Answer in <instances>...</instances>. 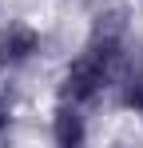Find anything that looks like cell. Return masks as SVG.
<instances>
[{"instance_id":"cell-4","label":"cell","mask_w":143,"mask_h":148,"mask_svg":"<svg viewBox=\"0 0 143 148\" xmlns=\"http://www.w3.org/2000/svg\"><path fill=\"white\" fill-rule=\"evenodd\" d=\"M8 116H12V108H8V100H0V128L8 124Z\"/></svg>"},{"instance_id":"cell-3","label":"cell","mask_w":143,"mask_h":148,"mask_svg":"<svg viewBox=\"0 0 143 148\" xmlns=\"http://www.w3.org/2000/svg\"><path fill=\"white\" fill-rule=\"evenodd\" d=\"M119 100H123V108L143 112V64H127L119 72Z\"/></svg>"},{"instance_id":"cell-1","label":"cell","mask_w":143,"mask_h":148,"mask_svg":"<svg viewBox=\"0 0 143 148\" xmlns=\"http://www.w3.org/2000/svg\"><path fill=\"white\" fill-rule=\"evenodd\" d=\"M40 52V32L32 24H12L0 36V64H24Z\"/></svg>"},{"instance_id":"cell-2","label":"cell","mask_w":143,"mask_h":148,"mask_svg":"<svg viewBox=\"0 0 143 148\" xmlns=\"http://www.w3.org/2000/svg\"><path fill=\"white\" fill-rule=\"evenodd\" d=\"M52 136H56V144H84V136H88V128H84V108H76V104H60L56 108V116H52Z\"/></svg>"}]
</instances>
